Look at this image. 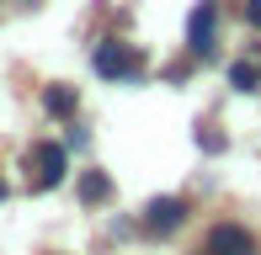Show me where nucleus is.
<instances>
[{
	"label": "nucleus",
	"mask_w": 261,
	"mask_h": 255,
	"mask_svg": "<svg viewBox=\"0 0 261 255\" xmlns=\"http://www.w3.org/2000/svg\"><path fill=\"white\" fill-rule=\"evenodd\" d=\"M245 21H251V27H261V0H245Z\"/></svg>",
	"instance_id": "1a4fd4ad"
},
{
	"label": "nucleus",
	"mask_w": 261,
	"mask_h": 255,
	"mask_svg": "<svg viewBox=\"0 0 261 255\" xmlns=\"http://www.w3.org/2000/svg\"><path fill=\"white\" fill-rule=\"evenodd\" d=\"M32 165H38V176H32V192H48L64 181V149L59 144H38L32 149Z\"/></svg>",
	"instance_id": "7ed1b4c3"
},
{
	"label": "nucleus",
	"mask_w": 261,
	"mask_h": 255,
	"mask_svg": "<svg viewBox=\"0 0 261 255\" xmlns=\"http://www.w3.org/2000/svg\"><path fill=\"white\" fill-rule=\"evenodd\" d=\"M80 197H86V202H107V197H112V181H107L101 170H91V176L80 181Z\"/></svg>",
	"instance_id": "0eeeda50"
},
{
	"label": "nucleus",
	"mask_w": 261,
	"mask_h": 255,
	"mask_svg": "<svg viewBox=\"0 0 261 255\" xmlns=\"http://www.w3.org/2000/svg\"><path fill=\"white\" fill-rule=\"evenodd\" d=\"M213 21H219V6L203 0V6L192 11V21H187V43H192V53H208L213 48Z\"/></svg>",
	"instance_id": "39448f33"
},
{
	"label": "nucleus",
	"mask_w": 261,
	"mask_h": 255,
	"mask_svg": "<svg viewBox=\"0 0 261 255\" xmlns=\"http://www.w3.org/2000/svg\"><path fill=\"white\" fill-rule=\"evenodd\" d=\"M91 64H96V75H107V80H128V75H139V53L128 48V43H96Z\"/></svg>",
	"instance_id": "f257e3e1"
},
{
	"label": "nucleus",
	"mask_w": 261,
	"mask_h": 255,
	"mask_svg": "<svg viewBox=\"0 0 261 255\" xmlns=\"http://www.w3.org/2000/svg\"><path fill=\"white\" fill-rule=\"evenodd\" d=\"M0 197H6V181H0Z\"/></svg>",
	"instance_id": "9d476101"
},
{
	"label": "nucleus",
	"mask_w": 261,
	"mask_h": 255,
	"mask_svg": "<svg viewBox=\"0 0 261 255\" xmlns=\"http://www.w3.org/2000/svg\"><path fill=\"white\" fill-rule=\"evenodd\" d=\"M229 85L234 90H256V64H245V59L229 64Z\"/></svg>",
	"instance_id": "6e6552de"
},
{
	"label": "nucleus",
	"mask_w": 261,
	"mask_h": 255,
	"mask_svg": "<svg viewBox=\"0 0 261 255\" xmlns=\"http://www.w3.org/2000/svg\"><path fill=\"white\" fill-rule=\"evenodd\" d=\"M43 107H48L54 117H75V90L69 85H48L43 90Z\"/></svg>",
	"instance_id": "423d86ee"
},
{
	"label": "nucleus",
	"mask_w": 261,
	"mask_h": 255,
	"mask_svg": "<svg viewBox=\"0 0 261 255\" xmlns=\"http://www.w3.org/2000/svg\"><path fill=\"white\" fill-rule=\"evenodd\" d=\"M181 218H187V202H181V197H155V202L144 207V224L155 229V234H171V229H181Z\"/></svg>",
	"instance_id": "20e7f679"
},
{
	"label": "nucleus",
	"mask_w": 261,
	"mask_h": 255,
	"mask_svg": "<svg viewBox=\"0 0 261 255\" xmlns=\"http://www.w3.org/2000/svg\"><path fill=\"white\" fill-rule=\"evenodd\" d=\"M208 255H256V234L240 224H219L208 234Z\"/></svg>",
	"instance_id": "f03ea898"
}]
</instances>
